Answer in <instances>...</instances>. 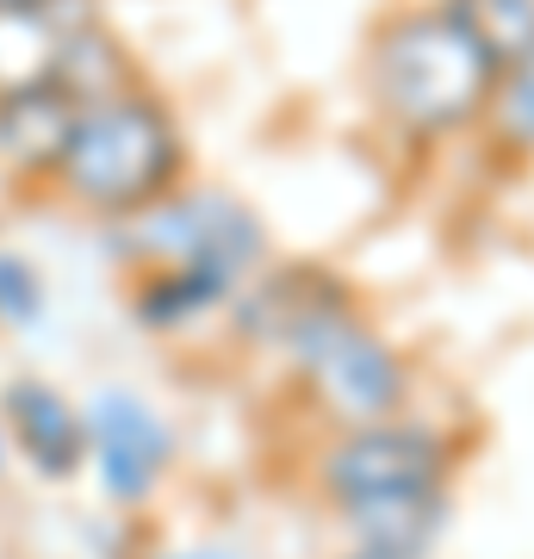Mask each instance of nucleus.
Masks as SVG:
<instances>
[{
	"label": "nucleus",
	"mask_w": 534,
	"mask_h": 559,
	"mask_svg": "<svg viewBox=\"0 0 534 559\" xmlns=\"http://www.w3.org/2000/svg\"><path fill=\"white\" fill-rule=\"evenodd\" d=\"M360 87H367L373 119L404 150H441V143L473 138L485 124V106H491L497 87V57L441 0L397 7L367 38Z\"/></svg>",
	"instance_id": "f257e3e1"
},
{
	"label": "nucleus",
	"mask_w": 534,
	"mask_h": 559,
	"mask_svg": "<svg viewBox=\"0 0 534 559\" xmlns=\"http://www.w3.org/2000/svg\"><path fill=\"white\" fill-rule=\"evenodd\" d=\"M187 175H193V150H187L175 106L150 81H131V87H112V94L75 106L69 150L44 193H57L81 218L119 230V224L156 212L168 193H180Z\"/></svg>",
	"instance_id": "f03ea898"
},
{
	"label": "nucleus",
	"mask_w": 534,
	"mask_h": 559,
	"mask_svg": "<svg viewBox=\"0 0 534 559\" xmlns=\"http://www.w3.org/2000/svg\"><path fill=\"white\" fill-rule=\"evenodd\" d=\"M119 230L131 267H205V274H230L249 286L268 261V230H261L256 212L237 193L193 187V180Z\"/></svg>",
	"instance_id": "7ed1b4c3"
},
{
	"label": "nucleus",
	"mask_w": 534,
	"mask_h": 559,
	"mask_svg": "<svg viewBox=\"0 0 534 559\" xmlns=\"http://www.w3.org/2000/svg\"><path fill=\"white\" fill-rule=\"evenodd\" d=\"M293 373L330 429L392 423L411 404V360L367 323V311H348L330 330H317L293 355Z\"/></svg>",
	"instance_id": "20e7f679"
},
{
	"label": "nucleus",
	"mask_w": 534,
	"mask_h": 559,
	"mask_svg": "<svg viewBox=\"0 0 534 559\" xmlns=\"http://www.w3.org/2000/svg\"><path fill=\"white\" fill-rule=\"evenodd\" d=\"M454 436L436 423H367V429H336L330 448L317 454V491L330 510L379 498H416V491H448L454 479Z\"/></svg>",
	"instance_id": "39448f33"
},
{
	"label": "nucleus",
	"mask_w": 534,
	"mask_h": 559,
	"mask_svg": "<svg viewBox=\"0 0 534 559\" xmlns=\"http://www.w3.org/2000/svg\"><path fill=\"white\" fill-rule=\"evenodd\" d=\"M87 411V466L112 503H150L175 466V429L150 399L106 385L81 404Z\"/></svg>",
	"instance_id": "423d86ee"
},
{
	"label": "nucleus",
	"mask_w": 534,
	"mask_h": 559,
	"mask_svg": "<svg viewBox=\"0 0 534 559\" xmlns=\"http://www.w3.org/2000/svg\"><path fill=\"white\" fill-rule=\"evenodd\" d=\"M0 429L44 485H69L87 466V411L69 404L50 380H7Z\"/></svg>",
	"instance_id": "0eeeda50"
},
{
	"label": "nucleus",
	"mask_w": 534,
	"mask_h": 559,
	"mask_svg": "<svg viewBox=\"0 0 534 559\" xmlns=\"http://www.w3.org/2000/svg\"><path fill=\"white\" fill-rule=\"evenodd\" d=\"M69 131H75V100L57 81L32 87V94H7L0 100V180L7 187H50L62 150H69Z\"/></svg>",
	"instance_id": "6e6552de"
},
{
	"label": "nucleus",
	"mask_w": 534,
	"mask_h": 559,
	"mask_svg": "<svg viewBox=\"0 0 534 559\" xmlns=\"http://www.w3.org/2000/svg\"><path fill=\"white\" fill-rule=\"evenodd\" d=\"M242 293V280L205 274V267H131V318L143 330H193V323L230 311Z\"/></svg>",
	"instance_id": "1a4fd4ad"
},
{
	"label": "nucleus",
	"mask_w": 534,
	"mask_h": 559,
	"mask_svg": "<svg viewBox=\"0 0 534 559\" xmlns=\"http://www.w3.org/2000/svg\"><path fill=\"white\" fill-rule=\"evenodd\" d=\"M355 547H379V554L429 559V547L448 528V491H416V498H379V503H348L336 510Z\"/></svg>",
	"instance_id": "9d476101"
},
{
	"label": "nucleus",
	"mask_w": 534,
	"mask_h": 559,
	"mask_svg": "<svg viewBox=\"0 0 534 559\" xmlns=\"http://www.w3.org/2000/svg\"><path fill=\"white\" fill-rule=\"evenodd\" d=\"M75 13H0V100L7 94H32L62 75V50H69Z\"/></svg>",
	"instance_id": "9b49d317"
},
{
	"label": "nucleus",
	"mask_w": 534,
	"mask_h": 559,
	"mask_svg": "<svg viewBox=\"0 0 534 559\" xmlns=\"http://www.w3.org/2000/svg\"><path fill=\"white\" fill-rule=\"evenodd\" d=\"M478 138L497 162H534V38L497 62V87Z\"/></svg>",
	"instance_id": "f8f14e48"
},
{
	"label": "nucleus",
	"mask_w": 534,
	"mask_h": 559,
	"mask_svg": "<svg viewBox=\"0 0 534 559\" xmlns=\"http://www.w3.org/2000/svg\"><path fill=\"white\" fill-rule=\"evenodd\" d=\"M441 7H448L497 62L515 57V50L534 38V0H441Z\"/></svg>",
	"instance_id": "ddd939ff"
},
{
	"label": "nucleus",
	"mask_w": 534,
	"mask_h": 559,
	"mask_svg": "<svg viewBox=\"0 0 534 559\" xmlns=\"http://www.w3.org/2000/svg\"><path fill=\"white\" fill-rule=\"evenodd\" d=\"M44 305H50V286H44V267L20 249H0V330H38Z\"/></svg>",
	"instance_id": "4468645a"
},
{
	"label": "nucleus",
	"mask_w": 534,
	"mask_h": 559,
	"mask_svg": "<svg viewBox=\"0 0 534 559\" xmlns=\"http://www.w3.org/2000/svg\"><path fill=\"white\" fill-rule=\"evenodd\" d=\"M69 0H0V13H57Z\"/></svg>",
	"instance_id": "2eb2a0df"
},
{
	"label": "nucleus",
	"mask_w": 534,
	"mask_h": 559,
	"mask_svg": "<svg viewBox=\"0 0 534 559\" xmlns=\"http://www.w3.org/2000/svg\"><path fill=\"white\" fill-rule=\"evenodd\" d=\"M162 559H242V554H230V547H175V554H162Z\"/></svg>",
	"instance_id": "dca6fc26"
},
{
	"label": "nucleus",
	"mask_w": 534,
	"mask_h": 559,
	"mask_svg": "<svg viewBox=\"0 0 534 559\" xmlns=\"http://www.w3.org/2000/svg\"><path fill=\"white\" fill-rule=\"evenodd\" d=\"M342 559H404V554H379V547H355V540H348V554Z\"/></svg>",
	"instance_id": "f3484780"
},
{
	"label": "nucleus",
	"mask_w": 534,
	"mask_h": 559,
	"mask_svg": "<svg viewBox=\"0 0 534 559\" xmlns=\"http://www.w3.org/2000/svg\"><path fill=\"white\" fill-rule=\"evenodd\" d=\"M0 473H7V429H0Z\"/></svg>",
	"instance_id": "a211bd4d"
}]
</instances>
